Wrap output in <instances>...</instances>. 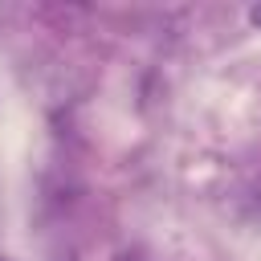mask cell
Returning a JSON list of instances; mask_svg holds the SVG:
<instances>
[{
	"label": "cell",
	"mask_w": 261,
	"mask_h": 261,
	"mask_svg": "<svg viewBox=\"0 0 261 261\" xmlns=\"http://www.w3.org/2000/svg\"><path fill=\"white\" fill-rule=\"evenodd\" d=\"M0 261H8V257H0Z\"/></svg>",
	"instance_id": "cell-2"
},
{
	"label": "cell",
	"mask_w": 261,
	"mask_h": 261,
	"mask_svg": "<svg viewBox=\"0 0 261 261\" xmlns=\"http://www.w3.org/2000/svg\"><path fill=\"white\" fill-rule=\"evenodd\" d=\"M249 24H253V29H261V4H253V8H249Z\"/></svg>",
	"instance_id": "cell-1"
}]
</instances>
